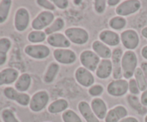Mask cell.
Masks as SVG:
<instances>
[{
	"label": "cell",
	"mask_w": 147,
	"mask_h": 122,
	"mask_svg": "<svg viewBox=\"0 0 147 122\" xmlns=\"http://www.w3.org/2000/svg\"><path fill=\"white\" fill-rule=\"evenodd\" d=\"M55 59L62 64L69 65L75 63L76 60V54L71 50L67 48L56 49L53 52Z\"/></svg>",
	"instance_id": "8fae6325"
},
{
	"label": "cell",
	"mask_w": 147,
	"mask_h": 122,
	"mask_svg": "<svg viewBox=\"0 0 147 122\" xmlns=\"http://www.w3.org/2000/svg\"><path fill=\"white\" fill-rule=\"evenodd\" d=\"M107 3L109 5L113 7V6H116L118 4H119V3H120V1H119V0H109V1H107Z\"/></svg>",
	"instance_id": "7bdbcfd3"
},
{
	"label": "cell",
	"mask_w": 147,
	"mask_h": 122,
	"mask_svg": "<svg viewBox=\"0 0 147 122\" xmlns=\"http://www.w3.org/2000/svg\"><path fill=\"white\" fill-rule=\"evenodd\" d=\"M19 72L16 69L8 67L0 71V86L9 85L17 81Z\"/></svg>",
	"instance_id": "e0dca14e"
},
{
	"label": "cell",
	"mask_w": 147,
	"mask_h": 122,
	"mask_svg": "<svg viewBox=\"0 0 147 122\" xmlns=\"http://www.w3.org/2000/svg\"><path fill=\"white\" fill-rule=\"evenodd\" d=\"M60 66L56 63H53L49 65L47 72L44 76V80L45 83H50L54 80L59 71Z\"/></svg>",
	"instance_id": "4316f807"
},
{
	"label": "cell",
	"mask_w": 147,
	"mask_h": 122,
	"mask_svg": "<svg viewBox=\"0 0 147 122\" xmlns=\"http://www.w3.org/2000/svg\"><path fill=\"white\" fill-rule=\"evenodd\" d=\"M123 56L122 49L116 48L112 53V65H113V76L116 80L122 77L121 58Z\"/></svg>",
	"instance_id": "5bb4252c"
},
{
	"label": "cell",
	"mask_w": 147,
	"mask_h": 122,
	"mask_svg": "<svg viewBox=\"0 0 147 122\" xmlns=\"http://www.w3.org/2000/svg\"><path fill=\"white\" fill-rule=\"evenodd\" d=\"M99 38L105 44L110 46H116L120 42L119 34L111 30H103L99 34Z\"/></svg>",
	"instance_id": "ffe728a7"
},
{
	"label": "cell",
	"mask_w": 147,
	"mask_h": 122,
	"mask_svg": "<svg viewBox=\"0 0 147 122\" xmlns=\"http://www.w3.org/2000/svg\"><path fill=\"white\" fill-rule=\"evenodd\" d=\"M93 50L94 53L103 59H109L112 56V52L111 49L106 44L102 42L101 41L96 40L93 43Z\"/></svg>",
	"instance_id": "7402d4cb"
},
{
	"label": "cell",
	"mask_w": 147,
	"mask_h": 122,
	"mask_svg": "<svg viewBox=\"0 0 147 122\" xmlns=\"http://www.w3.org/2000/svg\"><path fill=\"white\" fill-rule=\"evenodd\" d=\"M4 94L7 98L15 100L21 106H27L28 104H30V100H31L28 94L18 91L14 88L11 87L5 88L4 90Z\"/></svg>",
	"instance_id": "ba28073f"
},
{
	"label": "cell",
	"mask_w": 147,
	"mask_h": 122,
	"mask_svg": "<svg viewBox=\"0 0 147 122\" xmlns=\"http://www.w3.org/2000/svg\"><path fill=\"white\" fill-rule=\"evenodd\" d=\"M129 90L130 93L133 95H138L140 93L137 83L134 78H131L129 82Z\"/></svg>",
	"instance_id": "e575fe53"
},
{
	"label": "cell",
	"mask_w": 147,
	"mask_h": 122,
	"mask_svg": "<svg viewBox=\"0 0 147 122\" xmlns=\"http://www.w3.org/2000/svg\"><path fill=\"white\" fill-rule=\"evenodd\" d=\"M11 46L9 39L7 37L0 38V65H3L7 59V53Z\"/></svg>",
	"instance_id": "484cf974"
},
{
	"label": "cell",
	"mask_w": 147,
	"mask_h": 122,
	"mask_svg": "<svg viewBox=\"0 0 147 122\" xmlns=\"http://www.w3.org/2000/svg\"><path fill=\"white\" fill-rule=\"evenodd\" d=\"M11 6V1L10 0H2L0 1V24L4 23L7 20Z\"/></svg>",
	"instance_id": "83f0119b"
},
{
	"label": "cell",
	"mask_w": 147,
	"mask_h": 122,
	"mask_svg": "<svg viewBox=\"0 0 147 122\" xmlns=\"http://www.w3.org/2000/svg\"><path fill=\"white\" fill-rule=\"evenodd\" d=\"M106 5V1L104 0H96L95 1V9H96V12L101 14L105 11Z\"/></svg>",
	"instance_id": "8d00e7d4"
},
{
	"label": "cell",
	"mask_w": 147,
	"mask_h": 122,
	"mask_svg": "<svg viewBox=\"0 0 147 122\" xmlns=\"http://www.w3.org/2000/svg\"><path fill=\"white\" fill-rule=\"evenodd\" d=\"M80 60L85 68L90 71H95L100 63V57L91 50H85L82 52Z\"/></svg>",
	"instance_id": "277c9868"
},
{
	"label": "cell",
	"mask_w": 147,
	"mask_h": 122,
	"mask_svg": "<svg viewBox=\"0 0 147 122\" xmlns=\"http://www.w3.org/2000/svg\"><path fill=\"white\" fill-rule=\"evenodd\" d=\"M49 94L45 90H40L33 95L30 102V108L32 111L40 112L42 111L49 101Z\"/></svg>",
	"instance_id": "3957f363"
},
{
	"label": "cell",
	"mask_w": 147,
	"mask_h": 122,
	"mask_svg": "<svg viewBox=\"0 0 147 122\" xmlns=\"http://www.w3.org/2000/svg\"><path fill=\"white\" fill-rule=\"evenodd\" d=\"M121 40L123 45L128 50H134L139 44V34L134 30H127L121 32Z\"/></svg>",
	"instance_id": "52a82bcc"
},
{
	"label": "cell",
	"mask_w": 147,
	"mask_h": 122,
	"mask_svg": "<svg viewBox=\"0 0 147 122\" xmlns=\"http://www.w3.org/2000/svg\"><path fill=\"white\" fill-rule=\"evenodd\" d=\"M128 103H129V106L134 109L139 115H144L147 113V108L146 106H144L142 103V102L139 100V98L136 96H133V95H129L127 97Z\"/></svg>",
	"instance_id": "cb8c5ba5"
},
{
	"label": "cell",
	"mask_w": 147,
	"mask_h": 122,
	"mask_svg": "<svg viewBox=\"0 0 147 122\" xmlns=\"http://www.w3.org/2000/svg\"><path fill=\"white\" fill-rule=\"evenodd\" d=\"M68 102L65 99H57L53 101L47 108V110L50 113L55 114V113L64 112L68 108Z\"/></svg>",
	"instance_id": "d4e9b609"
},
{
	"label": "cell",
	"mask_w": 147,
	"mask_h": 122,
	"mask_svg": "<svg viewBox=\"0 0 147 122\" xmlns=\"http://www.w3.org/2000/svg\"><path fill=\"white\" fill-rule=\"evenodd\" d=\"M31 82L32 78L30 75L28 73H23L18 78L17 81L15 82L14 86H15V88L17 89V90L22 93V92L27 91L30 88Z\"/></svg>",
	"instance_id": "603a6c76"
},
{
	"label": "cell",
	"mask_w": 147,
	"mask_h": 122,
	"mask_svg": "<svg viewBox=\"0 0 147 122\" xmlns=\"http://www.w3.org/2000/svg\"><path fill=\"white\" fill-rule=\"evenodd\" d=\"M65 22L62 18H57L55 20L53 21V22L48 27L45 29V32L46 34L50 35L52 34H54L56 32H58L61 30L64 27Z\"/></svg>",
	"instance_id": "f546056e"
},
{
	"label": "cell",
	"mask_w": 147,
	"mask_h": 122,
	"mask_svg": "<svg viewBox=\"0 0 147 122\" xmlns=\"http://www.w3.org/2000/svg\"><path fill=\"white\" fill-rule=\"evenodd\" d=\"M65 34L70 41L77 44H83L88 42L89 34L86 30L80 27H70L65 31Z\"/></svg>",
	"instance_id": "7a4b0ae2"
},
{
	"label": "cell",
	"mask_w": 147,
	"mask_h": 122,
	"mask_svg": "<svg viewBox=\"0 0 147 122\" xmlns=\"http://www.w3.org/2000/svg\"><path fill=\"white\" fill-rule=\"evenodd\" d=\"M140 1L139 0H127L119 4L116 9V14L121 16H128L136 13L141 8Z\"/></svg>",
	"instance_id": "8992f818"
},
{
	"label": "cell",
	"mask_w": 147,
	"mask_h": 122,
	"mask_svg": "<svg viewBox=\"0 0 147 122\" xmlns=\"http://www.w3.org/2000/svg\"><path fill=\"white\" fill-rule=\"evenodd\" d=\"M46 34L41 30H34L28 34V40L32 43H39L45 41Z\"/></svg>",
	"instance_id": "4dcf8cb0"
},
{
	"label": "cell",
	"mask_w": 147,
	"mask_h": 122,
	"mask_svg": "<svg viewBox=\"0 0 147 122\" xmlns=\"http://www.w3.org/2000/svg\"><path fill=\"white\" fill-rule=\"evenodd\" d=\"M142 55L143 56L144 58L147 60V45L144 46L142 50Z\"/></svg>",
	"instance_id": "ee69618b"
},
{
	"label": "cell",
	"mask_w": 147,
	"mask_h": 122,
	"mask_svg": "<svg viewBox=\"0 0 147 122\" xmlns=\"http://www.w3.org/2000/svg\"><path fill=\"white\" fill-rule=\"evenodd\" d=\"M144 121L145 122H147V115H146V117H145V119H144Z\"/></svg>",
	"instance_id": "7dc6e473"
},
{
	"label": "cell",
	"mask_w": 147,
	"mask_h": 122,
	"mask_svg": "<svg viewBox=\"0 0 147 122\" xmlns=\"http://www.w3.org/2000/svg\"><path fill=\"white\" fill-rule=\"evenodd\" d=\"M103 92V87L100 85H95L88 90L89 94L92 96H98Z\"/></svg>",
	"instance_id": "d590c367"
},
{
	"label": "cell",
	"mask_w": 147,
	"mask_h": 122,
	"mask_svg": "<svg viewBox=\"0 0 147 122\" xmlns=\"http://www.w3.org/2000/svg\"><path fill=\"white\" fill-rule=\"evenodd\" d=\"M78 110L86 122H100L95 115L90 105L86 101H81L78 104Z\"/></svg>",
	"instance_id": "44dd1931"
},
{
	"label": "cell",
	"mask_w": 147,
	"mask_h": 122,
	"mask_svg": "<svg viewBox=\"0 0 147 122\" xmlns=\"http://www.w3.org/2000/svg\"><path fill=\"white\" fill-rule=\"evenodd\" d=\"M135 80L137 83L139 88L141 91H144L147 89V80L142 72L141 67H137L134 73Z\"/></svg>",
	"instance_id": "f1b7e54d"
},
{
	"label": "cell",
	"mask_w": 147,
	"mask_h": 122,
	"mask_svg": "<svg viewBox=\"0 0 147 122\" xmlns=\"http://www.w3.org/2000/svg\"><path fill=\"white\" fill-rule=\"evenodd\" d=\"M1 118L4 122H20V121L16 118L13 111L10 109H4L1 112Z\"/></svg>",
	"instance_id": "836d02e7"
},
{
	"label": "cell",
	"mask_w": 147,
	"mask_h": 122,
	"mask_svg": "<svg viewBox=\"0 0 147 122\" xmlns=\"http://www.w3.org/2000/svg\"><path fill=\"white\" fill-rule=\"evenodd\" d=\"M142 34L143 37L147 39V27H145L144 28L142 29Z\"/></svg>",
	"instance_id": "f6af8a7d"
},
{
	"label": "cell",
	"mask_w": 147,
	"mask_h": 122,
	"mask_svg": "<svg viewBox=\"0 0 147 122\" xmlns=\"http://www.w3.org/2000/svg\"><path fill=\"white\" fill-rule=\"evenodd\" d=\"M76 78L78 83L84 87H90L94 83V77L90 70L85 68L84 67H80L76 71Z\"/></svg>",
	"instance_id": "4fadbf2b"
},
{
	"label": "cell",
	"mask_w": 147,
	"mask_h": 122,
	"mask_svg": "<svg viewBox=\"0 0 147 122\" xmlns=\"http://www.w3.org/2000/svg\"><path fill=\"white\" fill-rule=\"evenodd\" d=\"M119 122H139L137 119H136L135 117H126L124 119H123L122 120H121Z\"/></svg>",
	"instance_id": "b9f144b4"
},
{
	"label": "cell",
	"mask_w": 147,
	"mask_h": 122,
	"mask_svg": "<svg viewBox=\"0 0 147 122\" xmlns=\"http://www.w3.org/2000/svg\"><path fill=\"white\" fill-rule=\"evenodd\" d=\"M37 2L42 7L50 10V11H53V10L55 9V7L54 4H52L50 1H47V0H38V1H37Z\"/></svg>",
	"instance_id": "74e56055"
},
{
	"label": "cell",
	"mask_w": 147,
	"mask_h": 122,
	"mask_svg": "<svg viewBox=\"0 0 147 122\" xmlns=\"http://www.w3.org/2000/svg\"><path fill=\"white\" fill-rule=\"evenodd\" d=\"M141 102L144 106H147V89L143 92L141 96Z\"/></svg>",
	"instance_id": "ab89813d"
},
{
	"label": "cell",
	"mask_w": 147,
	"mask_h": 122,
	"mask_svg": "<svg viewBox=\"0 0 147 122\" xmlns=\"http://www.w3.org/2000/svg\"><path fill=\"white\" fill-rule=\"evenodd\" d=\"M141 69H142V72H143L145 78H146L147 80V63L146 62H144L141 64Z\"/></svg>",
	"instance_id": "60d3db41"
},
{
	"label": "cell",
	"mask_w": 147,
	"mask_h": 122,
	"mask_svg": "<svg viewBox=\"0 0 147 122\" xmlns=\"http://www.w3.org/2000/svg\"><path fill=\"white\" fill-rule=\"evenodd\" d=\"M52 1H53V3H54L56 7H58L59 9H61L67 8L69 4V1L67 0H53Z\"/></svg>",
	"instance_id": "f35d334b"
},
{
	"label": "cell",
	"mask_w": 147,
	"mask_h": 122,
	"mask_svg": "<svg viewBox=\"0 0 147 122\" xmlns=\"http://www.w3.org/2000/svg\"><path fill=\"white\" fill-rule=\"evenodd\" d=\"M137 56L134 52L128 50L123 54L121 58V68L125 78H132L137 68Z\"/></svg>",
	"instance_id": "6da1fadb"
},
{
	"label": "cell",
	"mask_w": 147,
	"mask_h": 122,
	"mask_svg": "<svg viewBox=\"0 0 147 122\" xmlns=\"http://www.w3.org/2000/svg\"><path fill=\"white\" fill-rule=\"evenodd\" d=\"M30 23V14L25 8H20L16 11L14 17V27L19 32H23L27 28Z\"/></svg>",
	"instance_id": "7c38bea8"
},
{
	"label": "cell",
	"mask_w": 147,
	"mask_h": 122,
	"mask_svg": "<svg viewBox=\"0 0 147 122\" xmlns=\"http://www.w3.org/2000/svg\"><path fill=\"white\" fill-rule=\"evenodd\" d=\"M91 109L98 119H103L107 114V106L104 100L99 98H96L91 102Z\"/></svg>",
	"instance_id": "d6986e66"
},
{
	"label": "cell",
	"mask_w": 147,
	"mask_h": 122,
	"mask_svg": "<svg viewBox=\"0 0 147 122\" xmlns=\"http://www.w3.org/2000/svg\"><path fill=\"white\" fill-rule=\"evenodd\" d=\"M113 73V65L112 61L109 59H103L96 70V75L100 79H106L111 75Z\"/></svg>",
	"instance_id": "ac0fdd59"
},
{
	"label": "cell",
	"mask_w": 147,
	"mask_h": 122,
	"mask_svg": "<svg viewBox=\"0 0 147 122\" xmlns=\"http://www.w3.org/2000/svg\"><path fill=\"white\" fill-rule=\"evenodd\" d=\"M129 90V83L123 79H118L111 82L107 87L108 93L113 96L119 97L126 94Z\"/></svg>",
	"instance_id": "9c48e42d"
},
{
	"label": "cell",
	"mask_w": 147,
	"mask_h": 122,
	"mask_svg": "<svg viewBox=\"0 0 147 122\" xmlns=\"http://www.w3.org/2000/svg\"><path fill=\"white\" fill-rule=\"evenodd\" d=\"M27 55L34 59H44L48 57L50 50L47 46L44 44H30L24 49Z\"/></svg>",
	"instance_id": "30bf717a"
},
{
	"label": "cell",
	"mask_w": 147,
	"mask_h": 122,
	"mask_svg": "<svg viewBox=\"0 0 147 122\" xmlns=\"http://www.w3.org/2000/svg\"><path fill=\"white\" fill-rule=\"evenodd\" d=\"M127 114L128 111L124 106H116L109 111L105 118V122H119L121 120L126 118Z\"/></svg>",
	"instance_id": "2e32d148"
},
{
	"label": "cell",
	"mask_w": 147,
	"mask_h": 122,
	"mask_svg": "<svg viewBox=\"0 0 147 122\" xmlns=\"http://www.w3.org/2000/svg\"><path fill=\"white\" fill-rule=\"evenodd\" d=\"M55 16L50 11H44L37 15L32 22V27L35 30H41L48 27L54 21Z\"/></svg>",
	"instance_id": "5b68a950"
},
{
	"label": "cell",
	"mask_w": 147,
	"mask_h": 122,
	"mask_svg": "<svg viewBox=\"0 0 147 122\" xmlns=\"http://www.w3.org/2000/svg\"><path fill=\"white\" fill-rule=\"evenodd\" d=\"M47 41L49 44L58 49L67 48L70 46V42L65 35L61 33H54L48 36Z\"/></svg>",
	"instance_id": "9a60e30c"
},
{
	"label": "cell",
	"mask_w": 147,
	"mask_h": 122,
	"mask_svg": "<svg viewBox=\"0 0 147 122\" xmlns=\"http://www.w3.org/2000/svg\"><path fill=\"white\" fill-rule=\"evenodd\" d=\"M126 25V20L121 16L113 17L109 21V26L113 30H119L123 29Z\"/></svg>",
	"instance_id": "1f68e13d"
},
{
	"label": "cell",
	"mask_w": 147,
	"mask_h": 122,
	"mask_svg": "<svg viewBox=\"0 0 147 122\" xmlns=\"http://www.w3.org/2000/svg\"><path fill=\"white\" fill-rule=\"evenodd\" d=\"M74 2H75V3H78V4H79V3L81 2V1H75Z\"/></svg>",
	"instance_id": "bcb514c9"
},
{
	"label": "cell",
	"mask_w": 147,
	"mask_h": 122,
	"mask_svg": "<svg viewBox=\"0 0 147 122\" xmlns=\"http://www.w3.org/2000/svg\"><path fill=\"white\" fill-rule=\"evenodd\" d=\"M62 119L64 122H82L80 116L73 110H66L62 115Z\"/></svg>",
	"instance_id": "d6a6232c"
}]
</instances>
